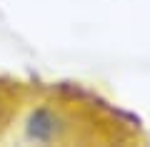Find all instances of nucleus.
I'll list each match as a JSON object with an SVG mask.
<instances>
[{
  "label": "nucleus",
  "mask_w": 150,
  "mask_h": 147,
  "mask_svg": "<svg viewBox=\"0 0 150 147\" xmlns=\"http://www.w3.org/2000/svg\"><path fill=\"white\" fill-rule=\"evenodd\" d=\"M0 110H3V105H0Z\"/></svg>",
  "instance_id": "2"
},
{
  "label": "nucleus",
  "mask_w": 150,
  "mask_h": 147,
  "mask_svg": "<svg viewBox=\"0 0 150 147\" xmlns=\"http://www.w3.org/2000/svg\"><path fill=\"white\" fill-rule=\"evenodd\" d=\"M65 132V122L58 110L40 105L25 120V137L33 142H58Z\"/></svg>",
  "instance_id": "1"
}]
</instances>
